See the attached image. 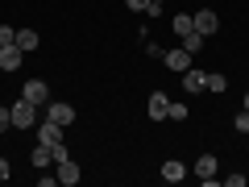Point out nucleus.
Returning <instances> with one entry per match:
<instances>
[{"label": "nucleus", "mask_w": 249, "mask_h": 187, "mask_svg": "<svg viewBox=\"0 0 249 187\" xmlns=\"http://www.w3.org/2000/svg\"><path fill=\"white\" fill-rule=\"evenodd\" d=\"M9 112H13V125H17V129H34V125H37V104H29L25 96H21Z\"/></svg>", "instance_id": "f257e3e1"}, {"label": "nucleus", "mask_w": 249, "mask_h": 187, "mask_svg": "<svg viewBox=\"0 0 249 187\" xmlns=\"http://www.w3.org/2000/svg\"><path fill=\"white\" fill-rule=\"evenodd\" d=\"M21 96L29 100V104H50V88H46V79H25V92Z\"/></svg>", "instance_id": "f03ea898"}, {"label": "nucleus", "mask_w": 249, "mask_h": 187, "mask_svg": "<svg viewBox=\"0 0 249 187\" xmlns=\"http://www.w3.org/2000/svg\"><path fill=\"white\" fill-rule=\"evenodd\" d=\"M162 62H166L170 71H178V75H183L187 67H191V50H183V46H178V50H166V54H162Z\"/></svg>", "instance_id": "7ed1b4c3"}, {"label": "nucleus", "mask_w": 249, "mask_h": 187, "mask_svg": "<svg viewBox=\"0 0 249 187\" xmlns=\"http://www.w3.org/2000/svg\"><path fill=\"white\" fill-rule=\"evenodd\" d=\"M46 121H54V125H62V129H67V125L75 121V108H71V104H58V100H54V104L46 108Z\"/></svg>", "instance_id": "20e7f679"}, {"label": "nucleus", "mask_w": 249, "mask_h": 187, "mask_svg": "<svg viewBox=\"0 0 249 187\" xmlns=\"http://www.w3.org/2000/svg\"><path fill=\"white\" fill-rule=\"evenodd\" d=\"M21 54H25V50H21L17 42L0 46V67H4V71H17V67H21Z\"/></svg>", "instance_id": "39448f33"}, {"label": "nucleus", "mask_w": 249, "mask_h": 187, "mask_svg": "<svg viewBox=\"0 0 249 187\" xmlns=\"http://www.w3.org/2000/svg\"><path fill=\"white\" fill-rule=\"evenodd\" d=\"M158 175H162V183H183V179H187V167H183L178 158H170V162H162Z\"/></svg>", "instance_id": "423d86ee"}, {"label": "nucleus", "mask_w": 249, "mask_h": 187, "mask_svg": "<svg viewBox=\"0 0 249 187\" xmlns=\"http://www.w3.org/2000/svg\"><path fill=\"white\" fill-rule=\"evenodd\" d=\"M145 112H150V121H166V112H170V100L162 96V92H154V96H150V104H145Z\"/></svg>", "instance_id": "0eeeda50"}, {"label": "nucleus", "mask_w": 249, "mask_h": 187, "mask_svg": "<svg viewBox=\"0 0 249 187\" xmlns=\"http://www.w3.org/2000/svg\"><path fill=\"white\" fill-rule=\"evenodd\" d=\"M191 21H196V29H199L204 37H208V34H216V25H220V17H216L212 9H199V13H196Z\"/></svg>", "instance_id": "6e6552de"}, {"label": "nucleus", "mask_w": 249, "mask_h": 187, "mask_svg": "<svg viewBox=\"0 0 249 187\" xmlns=\"http://www.w3.org/2000/svg\"><path fill=\"white\" fill-rule=\"evenodd\" d=\"M37 142H46V146L62 142V125H54V121H42V125H37Z\"/></svg>", "instance_id": "1a4fd4ad"}, {"label": "nucleus", "mask_w": 249, "mask_h": 187, "mask_svg": "<svg viewBox=\"0 0 249 187\" xmlns=\"http://www.w3.org/2000/svg\"><path fill=\"white\" fill-rule=\"evenodd\" d=\"M58 183H62V187H75V183H79V167H75L71 158L58 162Z\"/></svg>", "instance_id": "9d476101"}, {"label": "nucleus", "mask_w": 249, "mask_h": 187, "mask_svg": "<svg viewBox=\"0 0 249 187\" xmlns=\"http://www.w3.org/2000/svg\"><path fill=\"white\" fill-rule=\"evenodd\" d=\"M17 46L29 54V50H37V46H42V37H37L34 29H17Z\"/></svg>", "instance_id": "9b49d317"}, {"label": "nucleus", "mask_w": 249, "mask_h": 187, "mask_svg": "<svg viewBox=\"0 0 249 187\" xmlns=\"http://www.w3.org/2000/svg\"><path fill=\"white\" fill-rule=\"evenodd\" d=\"M29 158H34V167H50V162H54V150H50V146H34V154H29Z\"/></svg>", "instance_id": "f8f14e48"}, {"label": "nucleus", "mask_w": 249, "mask_h": 187, "mask_svg": "<svg viewBox=\"0 0 249 187\" xmlns=\"http://www.w3.org/2000/svg\"><path fill=\"white\" fill-rule=\"evenodd\" d=\"M196 175L199 179H216V158H212V154H204V158L196 162Z\"/></svg>", "instance_id": "ddd939ff"}, {"label": "nucleus", "mask_w": 249, "mask_h": 187, "mask_svg": "<svg viewBox=\"0 0 249 187\" xmlns=\"http://www.w3.org/2000/svg\"><path fill=\"white\" fill-rule=\"evenodd\" d=\"M183 88L187 92H199V88H204V71H191V67H187V71H183Z\"/></svg>", "instance_id": "4468645a"}, {"label": "nucleus", "mask_w": 249, "mask_h": 187, "mask_svg": "<svg viewBox=\"0 0 249 187\" xmlns=\"http://www.w3.org/2000/svg\"><path fill=\"white\" fill-rule=\"evenodd\" d=\"M191 29H196V21H191V13H178V17H175V34H178V37H187Z\"/></svg>", "instance_id": "2eb2a0df"}, {"label": "nucleus", "mask_w": 249, "mask_h": 187, "mask_svg": "<svg viewBox=\"0 0 249 187\" xmlns=\"http://www.w3.org/2000/svg\"><path fill=\"white\" fill-rule=\"evenodd\" d=\"M183 50H191V54H196V50H204V34H199V29H191V34L183 37Z\"/></svg>", "instance_id": "dca6fc26"}, {"label": "nucleus", "mask_w": 249, "mask_h": 187, "mask_svg": "<svg viewBox=\"0 0 249 187\" xmlns=\"http://www.w3.org/2000/svg\"><path fill=\"white\" fill-rule=\"evenodd\" d=\"M204 88L208 92H224V88H229V79H224V75H204Z\"/></svg>", "instance_id": "f3484780"}, {"label": "nucleus", "mask_w": 249, "mask_h": 187, "mask_svg": "<svg viewBox=\"0 0 249 187\" xmlns=\"http://www.w3.org/2000/svg\"><path fill=\"white\" fill-rule=\"evenodd\" d=\"M166 116H170V121H187V104H170Z\"/></svg>", "instance_id": "a211bd4d"}, {"label": "nucleus", "mask_w": 249, "mask_h": 187, "mask_svg": "<svg viewBox=\"0 0 249 187\" xmlns=\"http://www.w3.org/2000/svg\"><path fill=\"white\" fill-rule=\"evenodd\" d=\"M9 42H17V29H9V25H0V46H9Z\"/></svg>", "instance_id": "6ab92c4d"}, {"label": "nucleus", "mask_w": 249, "mask_h": 187, "mask_svg": "<svg viewBox=\"0 0 249 187\" xmlns=\"http://www.w3.org/2000/svg\"><path fill=\"white\" fill-rule=\"evenodd\" d=\"M232 125H237V133H249V112H237V121H232Z\"/></svg>", "instance_id": "aec40b11"}, {"label": "nucleus", "mask_w": 249, "mask_h": 187, "mask_svg": "<svg viewBox=\"0 0 249 187\" xmlns=\"http://www.w3.org/2000/svg\"><path fill=\"white\" fill-rule=\"evenodd\" d=\"M129 9H137V13H150V0H124Z\"/></svg>", "instance_id": "412c9836"}, {"label": "nucleus", "mask_w": 249, "mask_h": 187, "mask_svg": "<svg viewBox=\"0 0 249 187\" xmlns=\"http://www.w3.org/2000/svg\"><path fill=\"white\" fill-rule=\"evenodd\" d=\"M9 125H13V112H9V108H0V133H4Z\"/></svg>", "instance_id": "4be33fe9"}, {"label": "nucleus", "mask_w": 249, "mask_h": 187, "mask_svg": "<svg viewBox=\"0 0 249 187\" xmlns=\"http://www.w3.org/2000/svg\"><path fill=\"white\" fill-rule=\"evenodd\" d=\"M0 179H9V158H0Z\"/></svg>", "instance_id": "5701e85b"}, {"label": "nucleus", "mask_w": 249, "mask_h": 187, "mask_svg": "<svg viewBox=\"0 0 249 187\" xmlns=\"http://www.w3.org/2000/svg\"><path fill=\"white\" fill-rule=\"evenodd\" d=\"M158 4H162V0H150V13H158Z\"/></svg>", "instance_id": "b1692460"}, {"label": "nucleus", "mask_w": 249, "mask_h": 187, "mask_svg": "<svg viewBox=\"0 0 249 187\" xmlns=\"http://www.w3.org/2000/svg\"><path fill=\"white\" fill-rule=\"evenodd\" d=\"M245 112H249V96H245Z\"/></svg>", "instance_id": "393cba45"}]
</instances>
